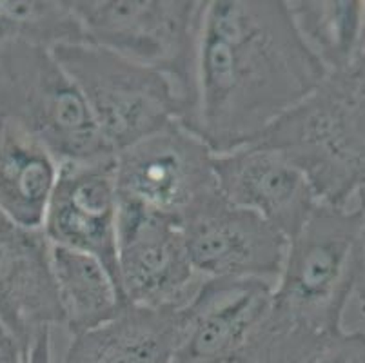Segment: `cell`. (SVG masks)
Returning a JSON list of instances; mask_svg holds the SVG:
<instances>
[{
	"mask_svg": "<svg viewBox=\"0 0 365 363\" xmlns=\"http://www.w3.org/2000/svg\"><path fill=\"white\" fill-rule=\"evenodd\" d=\"M178 312L124 305L115 318L71 338L64 363H173Z\"/></svg>",
	"mask_w": 365,
	"mask_h": 363,
	"instance_id": "5bb4252c",
	"label": "cell"
},
{
	"mask_svg": "<svg viewBox=\"0 0 365 363\" xmlns=\"http://www.w3.org/2000/svg\"><path fill=\"white\" fill-rule=\"evenodd\" d=\"M202 280L180 222L118 196L117 282L125 304L178 311Z\"/></svg>",
	"mask_w": 365,
	"mask_h": 363,
	"instance_id": "ba28073f",
	"label": "cell"
},
{
	"mask_svg": "<svg viewBox=\"0 0 365 363\" xmlns=\"http://www.w3.org/2000/svg\"><path fill=\"white\" fill-rule=\"evenodd\" d=\"M307 363H365V332H338Z\"/></svg>",
	"mask_w": 365,
	"mask_h": 363,
	"instance_id": "ffe728a7",
	"label": "cell"
},
{
	"mask_svg": "<svg viewBox=\"0 0 365 363\" xmlns=\"http://www.w3.org/2000/svg\"><path fill=\"white\" fill-rule=\"evenodd\" d=\"M327 71L282 0L205 2L189 129L215 155L258 140L300 106Z\"/></svg>",
	"mask_w": 365,
	"mask_h": 363,
	"instance_id": "6da1fadb",
	"label": "cell"
},
{
	"mask_svg": "<svg viewBox=\"0 0 365 363\" xmlns=\"http://www.w3.org/2000/svg\"><path fill=\"white\" fill-rule=\"evenodd\" d=\"M329 339L297 327L273 309L267 324L244 347L209 363H307Z\"/></svg>",
	"mask_w": 365,
	"mask_h": 363,
	"instance_id": "d6986e66",
	"label": "cell"
},
{
	"mask_svg": "<svg viewBox=\"0 0 365 363\" xmlns=\"http://www.w3.org/2000/svg\"><path fill=\"white\" fill-rule=\"evenodd\" d=\"M13 42L53 49L82 44L86 36L69 2L0 0V49Z\"/></svg>",
	"mask_w": 365,
	"mask_h": 363,
	"instance_id": "ac0fdd59",
	"label": "cell"
},
{
	"mask_svg": "<svg viewBox=\"0 0 365 363\" xmlns=\"http://www.w3.org/2000/svg\"><path fill=\"white\" fill-rule=\"evenodd\" d=\"M51 51L84 96L113 155L173 122L184 124L177 91L162 73L89 42L56 46Z\"/></svg>",
	"mask_w": 365,
	"mask_h": 363,
	"instance_id": "8992f818",
	"label": "cell"
},
{
	"mask_svg": "<svg viewBox=\"0 0 365 363\" xmlns=\"http://www.w3.org/2000/svg\"><path fill=\"white\" fill-rule=\"evenodd\" d=\"M26 363H53L51 331H44L33 339Z\"/></svg>",
	"mask_w": 365,
	"mask_h": 363,
	"instance_id": "603a6c76",
	"label": "cell"
},
{
	"mask_svg": "<svg viewBox=\"0 0 365 363\" xmlns=\"http://www.w3.org/2000/svg\"><path fill=\"white\" fill-rule=\"evenodd\" d=\"M0 322L28 354L33 339L62 325L51 271V244L0 209Z\"/></svg>",
	"mask_w": 365,
	"mask_h": 363,
	"instance_id": "4fadbf2b",
	"label": "cell"
},
{
	"mask_svg": "<svg viewBox=\"0 0 365 363\" xmlns=\"http://www.w3.org/2000/svg\"><path fill=\"white\" fill-rule=\"evenodd\" d=\"M215 175L222 196L255 213L293 238L320 200L300 168L287 155L251 144L215 155Z\"/></svg>",
	"mask_w": 365,
	"mask_h": 363,
	"instance_id": "7c38bea8",
	"label": "cell"
},
{
	"mask_svg": "<svg viewBox=\"0 0 365 363\" xmlns=\"http://www.w3.org/2000/svg\"><path fill=\"white\" fill-rule=\"evenodd\" d=\"M117 222L115 156L62 162L42 225L49 244L95 256L117 280Z\"/></svg>",
	"mask_w": 365,
	"mask_h": 363,
	"instance_id": "8fae6325",
	"label": "cell"
},
{
	"mask_svg": "<svg viewBox=\"0 0 365 363\" xmlns=\"http://www.w3.org/2000/svg\"><path fill=\"white\" fill-rule=\"evenodd\" d=\"M365 49V2H364V36H361V51Z\"/></svg>",
	"mask_w": 365,
	"mask_h": 363,
	"instance_id": "cb8c5ba5",
	"label": "cell"
},
{
	"mask_svg": "<svg viewBox=\"0 0 365 363\" xmlns=\"http://www.w3.org/2000/svg\"><path fill=\"white\" fill-rule=\"evenodd\" d=\"M118 196L184 222L217 195L215 153L182 122L115 155Z\"/></svg>",
	"mask_w": 365,
	"mask_h": 363,
	"instance_id": "52a82bcc",
	"label": "cell"
},
{
	"mask_svg": "<svg viewBox=\"0 0 365 363\" xmlns=\"http://www.w3.org/2000/svg\"><path fill=\"white\" fill-rule=\"evenodd\" d=\"M257 144L289 156L320 202L345 208L365 185V49L345 69L327 73Z\"/></svg>",
	"mask_w": 365,
	"mask_h": 363,
	"instance_id": "7a4b0ae2",
	"label": "cell"
},
{
	"mask_svg": "<svg viewBox=\"0 0 365 363\" xmlns=\"http://www.w3.org/2000/svg\"><path fill=\"white\" fill-rule=\"evenodd\" d=\"M189 260L204 278H260L277 282L287 242L255 213L218 191L182 222Z\"/></svg>",
	"mask_w": 365,
	"mask_h": 363,
	"instance_id": "9c48e42d",
	"label": "cell"
},
{
	"mask_svg": "<svg viewBox=\"0 0 365 363\" xmlns=\"http://www.w3.org/2000/svg\"><path fill=\"white\" fill-rule=\"evenodd\" d=\"M274 282L204 278L178 309V345L173 363H209L244 347L273 315Z\"/></svg>",
	"mask_w": 365,
	"mask_h": 363,
	"instance_id": "30bf717a",
	"label": "cell"
},
{
	"mask_svg": "<svg viewBox=\"0 0 365 363\" xmlns=\"http://www.w3.org/2000/svg\"><path fill=\"white\" fill-rule=\"evenodd\" d=\"M0 118L21 126L61 164L115 156L73 78L42 46L0 49Z\"/></svg>",
	"mask_w": 365,
	"mask_h": 363,
	"instance_id": "5b68a950",
	"label": "cell"
},
{
	"mask_svg": "<svg viewBox=\"0 0 365 363\" xmlns=\"http://www.w3.org/2000/svg\"><path fill=\"white\" fill-rule=\"evenodd\" d=\"M360 229L356 209L320 202L287 242L274 282V312L322 338L344 331L341 319L360 271Z\"/></svg>",
	"mask_w": 365,
	"mask_h": 363,
	"instance_id": "3957f363",
	"label": "cell"
},
{
	"mask_svg": "<svg viewBox=\"0 0 365 363\" xmlns=\"http://www.w3.org/2000/svg\"><path fill=\"white\" fill-rule=\"evenodd\" d=\"M61 162L21 126L0 118V209L22 227L42 229Z\"/></svg>",
	"mask_w": 365,
	"mask_h": 363,
	"instance_id": "9a60e30c",
	"label": "cell"
},
{
	"mask_svg": "<svg viewBox=\"0 0 365 363\" xmlns=\"http://www.w3.org/2000/svg\"><path fill=\"white\" fill-rule=\"evenodd\" d=\"M51 271L62 325L71 336L106 324L124 309L117 280L95 256L51 245Z\"/></svg>",
	"mask_w": 365,
	"mask_h": 363,
	"instance_id": "2e32d148",
	"label": "cell"
},
{
	"mask_svg": "<svg viewBox=\"0 0 365 363\" xmlns=\"http://www.w3.org/2000/svg\"><path fill=\"white\" fill-rule=\"evenodd\" d=\"M358 196V215H360V271H358L356 287H354V295L360 304V312L365 318V185L356 193Z\"/></svg>",
	"mask_w": 365,
	"mask_h": 363,
	"instance_id": "44dd1931",
	"label": "cell"
},
{
	"mask_svg": "<svg viewBox=\"0 0 365 363\" xmlns=\"http://www.w3.org/2000/svg\"><path fill=\"white\" fill-rule=\"evenodd\" d=\"M86 42L162 73L177 91L184 126L197 106V56L205 2L73 0Z\"/></svg>",
	"mask_w": 365,
	"mask_h": 363,
	"instance_id": "277c9868",
	"label": "cell"
},
{
	"mask_svg": "<svg viewBox=\"0 0 365 363\" xmlns=\"http://www.w3.org/2000/svg\"><path fill=\"white\" fill-rule=\"evenodd\" d=\"M26 358L28 354L0 322V363H26Z\"/></svg>",
	"mask_w": 365,
	"mask_h": 363,
	"instance_id": "7402d4cb",
	"label": "cell"
},
{
	"mask_svg": "<svg viewBox=\"0 0 365 363\" xmlns=\"http://www.w3.org/2000/svg\"><path fill=\"white\" fill-rule=\"evenodd\" d=\"M287 8L302 40L327 73L341 71L361 53V0H293Z\"/></svg>",
	"mask_w": 365,
	"mask_h": 363,
	"instance_id": "e0dca14e",
	"label": "cell"
}]
</instances>
